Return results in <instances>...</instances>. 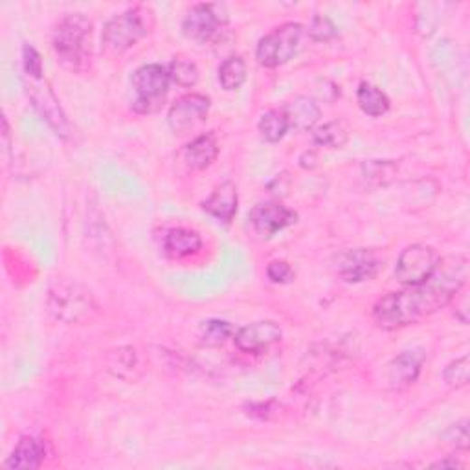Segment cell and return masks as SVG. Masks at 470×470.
Returning <instances> with one entry per match:
<instances>
[{
    "label": "cell",
    "instance_id": "f546056e",
    "mask_svg": "<svg viewBox=\"0 0 470 470\" xmlns=\"http://www.w3.org/2000/svg\"><path fill=\"white\" fill-rule=\"evenodd\" d=\"M267 276L274 283H288L294 277V270L287 261H272L267 267Z\"/></svg>",
    "mask_w": 470,
    "mask_h": 470
},
{
    "label": "cell",
    "instance_id": "ba28073f",
    "mask_svg": "<svg viewBox=\"0 0 470 470\" xmlns=\"http://www.w3.org/2000/svg\"><path fill=\"white\" fill-rule=\"evenodd\" d=\"M226 21H228V17L224 15L222 6L197 5L186 14V17L183 21V32L192 41L208 42L219 35V32L224 28Z\"/></svg>",
    "mask_w": 470,
    "mask_h": 470
},
{
    "label": "cell",
    "instance_id": "277c9868",
    "mask_svg": "<svg viewBox=\"0 0 470 470\" xmlns=\"http://www.w3.org/2000/svg\"><path fill=\"white\" fill-rule=\"evenodd\" d=\"M50 313L61 322L78 324L98 313L92 292L80 283H57L48 296Z\"/></svg>",
    "mask_w": 470,
    "mask_h": 470
},
{
    "label": "cell",
    "instance_id": "83f0119b",
    "mask_svg": "<svg viewBox=\"0 0 470 470\" xmlns=\"http://www.w3.org/2000/svg\"><path fill=\"white\" fill-rule=\"evenodd\" d=\"M23 61H24V72L30 80H42V59L33 46L26 44L23 48Z\"/></svg>",
    "mask_w": 470,
    "mask_h": 470
},
{
    "label": "cell",
    "instance_id": "7c38bea8",
    "mask_svg": "<svg viewBox=\"0 0 470 470\" xmlns=\"http://www.w3.org/2000/svg\"><path fill=\"white\" fill-rule=\"evenodd\" d=\"M425 364L423 349H408L386 366V381L391 390H404L414 384Z\"/></svg>",
    "mask_w": 470,
    "mask_h": 470
},
{
    "label": "cell",
    "instance_id": "52a82bcc",
    "mask_svg": "<svg viewBox=\"0 0 470 470\" xmlns=\"http://www.w3.org/2000/svg\"><path fill=\"white\" fill-rule=\"evenodd\" d=\"M439 256L432 247L411 245L404 249L397 259L395 277L404 287L425 283L439 265Z\"/></svg>",
    "mask_w": 470,
    "mask_h": 470
},
{
    "label": "cell",
    "instance_id": "5b68a950",
    "mask_svg": "<svg viewBox=\"0 0 470 470\" xmlns=\"http://www.w3.org/2000/svg\"><path fill=\"white\" fill-rule=\"evenodd\" d=\"M302 37L304 26L298 23H285L277 26L259 41L256 48L258 63L267 69H276L288 63L298 53Z\"/></svg>",
    "mask_w": 470,
    "mask_h": 470
},
{
    "label": "cell",
    "instance_id": "ffe728a7",
    "mask_svg": "<svg viewBox=\"0 0 470 470\" xmlns=\"http://www.w3.org/2000/svg\"><path fill=\"white\" fill-rule=\"evenodd\" d=\"M357 101H359V107L368 116H373V118H379L390 110L388 96L371 83H361V87L357 90Z\"/></svg>",
    "mask_w": 470,
    "mask_h": 470
},
{
    "label": "cell",
    "instance_id": "9c48e42d",
    "mask_svg": "<svg viewBox=\"0 0 470 470\" xmlns=\"http://www.w3.org/2000/svg\"><path fill=\"white\" fill-rule=\"evenodd\" d=\"M210 112V98L204 94H186L176 99L169 112L167 124L174 133H186L206 120Z\"/></svg>",
    "mask_w": 470,
    "mask_h": 470
},
{
    "label": "cell",
    "instance_id": "f1b7e54d",
    "mask_svg": "<svg viewBox=\"0 0 470 470\" xmlns=\"http://www.w3.org/2000/svg\"><path fill=\"white\" fill-rule=\"evenodd\" d=\"M445 439L450 445H456V448H466L468 446V421L463 419L457 425L450 427L448 432L445 434Z\"/></svg>",
    "mask_w": 470,
    "mask_h": 470
},
{
    "label": "cell",
    "instance_id": "3957f363",
    "mask_svg": "<svg viewBox=\"0 0 470 470\" xmlns=\"http://www.w3.org/2000/svg\"><path fill=\"white\" fill-rule=\"evenodd\" d=\"M151 12L136 6L120 15H114L103 28V46L107 52L120 55L133 48L140 39L149 33Z\"/></svg>",
    "mask_w": 470,
    "mask_h": 470
},
{
    "label": "cell",
    "instance_id": "e0dca14e",
    "mask_svg": "<svg viewBox=\"0 0 470 470\" xmlns=\"http://www.w3.org/2000/svg\"><path fill=\"white\" fill-rule=\"evenodd\" d=\"M219 155V142L213 133L197 136L183 151V160L192 171H202L213 164Z\"/></svg>",
    "mask_w": 470,
    "mask_h": 470
},
{
    "label": "cell",
    "instance_id": "44dd1931",
    "mask_svg": "<svg viewBox=\"0 0 470 470\" xmlns=\"http://www.w3.org/2000/svg\"><path fill=\"white\" fill-rule=\"evenodd\" d=\"M247 80V65L241 57L233 55L219 67V83L224 90H238Z\"/></svg>",
    "mask_w": 470,
    "mask_h": 470
},
{
    "label": "cell",
    "instance_id": "5bb4252c",
    "mask_svg": "<svg viewBox=\"0 0 470 470\" xmlns=\"http://www.w3.org/2000/svg\"><path fill=\"white\" fill-rule=\"evenodd\" d=\"M381 268L379 258L366 249L349 250L338 258V274L347 283H361L377 276Z\"/></svg>",
    "mask_w": 470,
    "mask_h": 470
},
{
    "label": "cell",
    "instance_id": "d4e9b609",
    "mask_svg": "<svg viewBox=\"0 0 470 470\" xmlns=\"http://www.w3.org/2000/svg\"><path fill=\"white\" fill-rule=\"evenodd\" d=\"M347 142V131L340 122H329L315 131V144L338 149Z\"/></svg>",
    "mask_w": 470,
    "mask_h": 470
},
{
    "label": "cell",
    "instance_id": "7402d4cb",
    "mask_svg": "<svg viewBox=\"0 0 470 470\" xmlns=\"http://www.w3.org/2000/svg\"><path fill=\"white\" fill-rule=\"evenodd\" d=\"M287 131H288V122L281 108H272L261 116L259 133L263 140L276 144L287 135Z\"/></svg>",
    "mask_w": 470,
    "mask_h": 470
},
{
    "label": "cell",
    "instance_id": "d6986e66",
    "mask_svg": "<svg viewBox=\"0 0 470 470\" xmlns=\"http://www.w3.org/2000/svg\"><path fill=\"white\" fill-rule=\"evenodd\" d=\"M44 456H46V450H44V445L41 443V439H37L33 436H24L17 443L15 450L12 452V456L5 466L21 468V470L39 468L44 461Z\"/></svg>",
    "mask_w": 470,
    "mask_h": 470
},
{
    "label": "cell",
    "instance_id": "6da1fadb",
    "mask_svg": "<svg viewBox=\"0 0 470 470\" xmlns=\"http://www.w3.org/2000/svg\"><path fill=\"white\" fill-rule=\"evenodd\" d=\"M468 277V261L463 256L439 259L434 274L421 285L390 292L373 307V318L382 329H399L418 324L448 306Z\"/></svg>",
    "mask_w": 470,
    "mask_h": 470
},
{
    "label": "cell",
    "instance_id": "30bf717a",
    "mask_svg": "<svg viewBox=\"0 0 470 470\" xmlns=\"http://www.w3.org/2000/svg\"><path fill=\"white\" fill-rule=\"evenodd\" d=\"M26 90L30 99L33 101V107L39 110V114L44 118L48 122V126L59 135L67 138L69 136V122H67V116L59 105L55 94L52 92V89L42 83L41 80H30V83H26Z\"/></svg>",
    "mask_w": 470,
    "mask_h": 470
},
{
    "label": "cell",
    "instance_id": "ac0fdd59",
    "mask_svg": "<svg viewBox=\"0 0 470 470\" xmlns=\"http://www.w3.org/2000/svg\"><path fill=\"white\" fill-rule=\"evenodd\" d=\"M202 249V240L195 230L173 228L164 238V250L174 259H183L197 254Z\"/></svg>",
    "mask_w": 470,
    "mask_h": 470
},
{
    "label": "cell",
    "instance_id": "8fae6325",
    "mask_svg": "<svg viewBox=\"0 0 470 470\" xmlns=\"http://www.w3.org/2000/svg\"><path fill=\"white\" fill-rule=\"evenodd\" d=\"M281 336L283 331L276 322L261 320L241 327L235 333L233 340L238 349H241L243 352H249V355H261V352L268 351L272 345L279 343Z\"/></svg>",
    "mask_w": 470,
    "mask_h": 470
},
{
    "label": "cell",
    "instance_id": "9a60e30c",
    "mask_svg": "<svg viewBox=\"0 0 470 470\" xmlns=\"http://www.w3.org/2000/svg\"><path fill=\"white\" fill-rule=\"evenodd\" d=\"M287 116L288 129L294 131H309L313 129L322 118V110L318 103L309 96H296L287 105L281 107Z\"/></svg>",
    "mask_w": 470,
    "mask_h": 470
},
{
    "label": "cell",
    "instance_id": "484cf974",
    "mask_svg": "<svg viewBox=\"0 0 470 470\" xmlns=\"http://www.w3.org/2000/svg\"><path fill=\"white\" fill-rule=\"evenodd\" d=\"M468 373H470V364H468V357L465 355L446 366L443 379L450 388H463L468 384Z\"/></svg>",
    "mask_w": 470,
    "mask_h": 470
},
{
    "label": "cell",
    "instance_id": "8992f818",
    "mask_svg": "<svg viewBox=\"0 0 470 470\" xmlns=\"http://www.w3.org/2000/svg\"><path fill=\"white\" fill-rule=\"evenodd\" d=\"M133 89L136 98L133 108L140 114H151L160 108L169 90V74L160 65H144L133 74Z\"/></svg>",
    "mask_w": 470,
    "mask_h": 470
},
{
    "label": "cell",
    "instance_id": "603a6c76",
    "mask_svg": "<svg viewBox=\"0 0 470 470\" xmlns=\"http://www.w3.org/2000/svg\"><path fill=\"white\" fill-rule=\"evenodd\" d=\"M233 334V325L226 320H206L201 324L199 327V338L201 343L208 345V347H219L222 343H226Z\"/></svg>",
    "mask_w": 470,
    "mask_h": 470
},
{
    "label": "cell",
    "instance_id": "4316f807",
    "mask_svg": "<svg viewBox=\"0 0 470 470\" xmlns=\"http://www.w3.org/2000/svg\"><path fill=\"white\" fill-rule=\"evenodd\" d=\"M309 35H311L313 41L325 42V41H331L336 35V26L329 17L315 15L313 21H311V26H309Z\"/></svg>",
    "mask_w": 470,
    "mask_h": 470
},
{
    "label": "cell",
    "instance_id": "7a4b0ae2",
    "mask_svg": "<svg viewBox=\"0 0 470 470\" xmlns=\"http://www.w3.org/2000/svg\"><path fill=\"white\" fill-rule=\"evenodd\" d=\"M92 23L83 14H72L57 23L53 50L67 69L83 70L90 61Z\"/></svg>",
    "mask_w": 470,
    "mask_h": 470
},
{
    "label": "cell",
    "instance_id": "4fadbf2b",
    "mask_svg": "<svg viewBox=\"0 0 470 470\" xmlns=\"http://www.w3.org/2000/svg\"><path fill=\"white\" fill-rule=\"evenodd\" d=\"M298 215L279 202H263L250 212V224L263 238H272L277 231L296 222Z\"/></svg>",
    "mask_w": 470,
    "mask_h": 470
},
{
    "label": "cell",
    "instance_id": "4dcf8cb0",
    "mask_svg": "<svg viewBox=\"0 0 470 470\" xmlns=\"http://www.w3.org/2000/svg\"><path fill=\"white\" fill-rule=\"evenodd\" d=\"M446 466H452V468H461L463 466V463L461 461H457V459H446V461H439V463H436L434 465V468H446Z\"/></svg>",
    "mask_w": 470,
    "mask_h": 470
},
{
    "label": "cell",
    "instance_id": "2e32d148",
    "mask_svg": "<svg viewBox=\"0 0 470 470\" xmlns=\"http://www.w3.org/2000/svg\"><path fill=\"white\" fill-rule=\"evenodd\" d=\"M238 188L231 183H224L219 188H215V192L204 201L202 208L217 221L228 224L235 217V213H238Z\"/></svg>",
    "mask_w": 470,
    "mask_h": 470
},
{
    "label": "cell",
    "instance_id": "cb8c5ba5",
    "mask_svg": "<svg viewBox=\"0 0 470 470\" xmlns=\"http://www.w3.org/2000/svg\"><path fill=\"white\" fill-rule=\"evenodd\" d=\"M167 74H169V80L179 85L183 89H192L199 83V69L193 61H190V59H184V57H176L171 61L169 69H167Z\"/></svg>",
    "mask_w": 470,
    "mask_h": 470
}]
</instances>
